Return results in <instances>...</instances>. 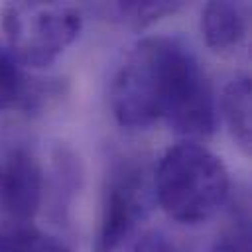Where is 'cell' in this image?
<instances>
[{"mask_svg":"<svg viewBox=\"0 0 252 252\" xmlns=\"http://www.w3.org/2000/svg\"><path fill=\"white\" fill-rule=\"evenodd\" d=\"M110 108L128 130L163 120L181 136L207 138L217 128V100L199 59L169 35H150L128 49L110 83Z\"/></svg>","mask_w":252,"mask_h":252,"instance_id":"cell-1","label":"cell"},{"mask_svg":"<svg viewBox=\"0 0 252 252\" xmlns=\"http://www.w3.org/2000/svg\"><path fill=\"white\" fill-rule=\"evenodd\" d=\"M154 197L177 222L199 224L228 199L230 179L217 154L197 142L171 146L154 169Z\"/></svg>","mask_w":252,"mask_h":252,"instance_id":"cell-2","label":"cell"},{"mask_svg":"<svg viewBox=\"0 0 252 252\" xmlns=\"http://www.w3.org/2000/svg\"><path fill=\"white\" fill-rule=\"evenodd\" d=\"M83 14L63 2H12L2 8L6 45L20 65L53 63L79 35Z\"/></svg>","mask_w":252,"mask_h":252,"instance_id":"cell-3","label":"cell"},{"mask_svg":"<svg viewBox=\"0 0 252 252\" xmlns=\"http://www.w3.org/2000/svg\"><path fill=\"white\" fill-rule=\"evenodd\" d=\"M152 197L154 183L142 161L134 158L114 161L102 185L94 252L120 250L146 219Z\"/></svg>","mask_w":252,"mask_h":252,"instance_id":"cell-4","label":"cell"},{"mask_svg":"<svg viewBox=\"0 0 252 252\" xmlns=\"http://www.w3.org/2000/svg\"><path fill=\"white\" fill-rule=\"evenodd\" d=\"M45 195V171L30 130L0 120V215L4 222H30Z\"/></svg>","mask_w":252,"mask_h":252,"instance_id":"cell-5","label":"cell"},{"mask_svg":"<svg viewBox=\"0 0 252 252\" xmlns=\"http://www.w3.org/2000/svg\"><path fill=\"white\" fill-rule=\"evenodd\" d=\"M201 30L211 49L226 53L236 49L248 33V6L242 2H209L203 8Z\"/></svg>","mask_w":252,"mask_h":252,"instance_id":"cell-6","label":"cell"},{"mask_svg":"<svg viewBox=\"0 0 252 252\" xmlns=\"http://www.w3.org/2000/svg\"><path fill=\"white\" fill-rule=\"evenodd\" d=\"M250 102H252L250 79L246 75H238V77L230 79L222 91L220 106H222L228 130L244 154L250 152V142H252Z\"/></svg>","mask_w":252,"mask_h":252,"instance_id":"cell-7","label":"cell"},{"mask_svg":"<svg viewBox=\"0 0 252 252\" xmlns=\"http://www.w3.org/2000/svg\"><path fill=\"white\" fill-rule=\"evenodd\" d=\"M0 252H71V248L32 222H2Z\"/></svg>","mask_w":252,"mask_h":252,"instance_id":"cell-8","label":"cell"},{"mask_svg":"<svg viewBox=\"0 0 252 252\" xmlns=\"http://www.w3.org/2000/svg\"><path fill=\"white\" fill-rule=\"evenodd\" d=\"M211 252H250V201L244 191L234 197Z\"/></svg>","mask_w":252,"mask_h":252,"instance_id":"cell-9","label":"cell"},{"mask_svg":"<svg viewBox=\"0 0 252 252\" xmlns=\"http://www.w3.org/2000/svg\"><path fill=\"white\" fill-rule=\"evenodd\" d=\"M181 8V2H169V0H161V2H110V4H102L100 10L114 22L128 26V28H146L150 24H156L158 20L175 14Z\"/></svg>","mask_w":252,"mask_h":252,"instance_id":"cell-10","label":"cell"},{"mask_svg":"<svg viewBox=\"0 0 252 252\" xmlns=\"http://www.w3.org/2000/svg\"><path fill=\"white\" fill-rule=\"evenodd\" d=\"M30 79L8 45L0 39V112L22 108Z\"/></svg>","mask_w":252,"mask_h":252,"instance_id":"cell-11","label":"cell"},{"mask_svg":"<svg viewBox=\"0 0 252 252\" xmlns=\"http://www.w3.org/2000/svg\"><path fill=\"white\" fill-rule=\"evenodd\" d=\"M124 252H181V250L165 234L158 230H150V232H142L134 240H128L124 244Z\"/></svg>","mask_w":252,"mask_h":252,"instance_id":"cell-12","label":"cell"}]
</instances>
